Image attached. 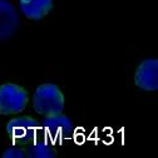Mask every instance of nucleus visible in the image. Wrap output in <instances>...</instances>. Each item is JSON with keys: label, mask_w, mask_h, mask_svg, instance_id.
Returning a JSON list of instances; mask_svg holds the SVG:
<instances>
[{"label": "nucleus", "mask_w": 158, "mask_h": 158, "mask_svg": "<svg viewBox=\"0 0 158 158\" xmlns=\"http://www.w3.org/2000/svg\"><path fill=\"white\" fill-rule=\"evenodd\" d=\"M25 152H27V157L29 158H54L56 157V151L53 143H50V141L42 132V129L34 139L27 144Z\"/></svg>", "instance_id": "8"}, {"label": "nucleus", "mask_w": 158, "mask_h": 158, "mask_svg": "<svg viewBox=\"0 0 158 158\" xmlns=\"http://www.w3.org/2000/svg\"><path fill=\"white\" fill-rule=\"evenodd\" d=\"M6 132L14 144L27 146L40 132V123L29 115L15 117L8 122Z\"/></svg>", "instance_id": "2"}, {"label": "nucleus", "mask_w": 158, "mask_h": 158, "mask_svg": "<svg viewBox=\"0 0 158 158\" xmlns=\"http://www.w3.org/2000/svg\"><path fill=\"white\" fill-rule=\"evenodd\" d=\"M28 102L29 97L24 88L13 83L0 85V114H19L25 109Z\"/></svg>", "instance_id": "3"}, {"label": "nucleus", "mask_w": 158, "mask_h": 158, "mask_svg": "<svg viewBox=\"0 0 158 158\" xmlns=\"http://www.w3.org/2000/svg\"><path fill=\"white\" fill-rule=\"evenodd\" d=\"M19 6L29 20H42L53 10V0H19Z\"/></svg>", "instance_id": "7"}, {"label": "nucleus", "mask_w": 158, "mask_h": 158, "mask_svg": "<svg viewBox=\"0 0 158 158\" xmlns=\"http://www.w3.org/2000/svg\"><path fill=\"white\" fill-rule=\"evenodd\" d=\"M20 20L15 6L8 0H0V40L15 34Z\"/></svg>", "instance_id": "6"}, {"label": "nucleus", "mask_w": 158, "mask_h": 158, "mask_svg": "<svg viewBox=\"0 0 158 158\" xmlns=\"http://www.w3.org/2000/svg\"><path fill=\"white\" fill-rule=\"evenodd\" d=\"M134 84L146 92H157L158 89V60L148 58L137 67L134 73Z\"/></svg>", "instance_id": "5"}, {"label": "nucleus", "mask_w": 158, "mask_h": 158, "mask_svg": "<svg viewBox=\"0 0 158 158\" xmlns=\"http://www.w3.org/2000/svg\"><path fill=\"white\" fill-rule=\"evenodd\" d=\"M24 157H27V152L19 144H14L11 147H8L3 152V158H24Z\"/></svg>", "instance_id": "9"}, {"label": "nucleus", "mask_w": 158, "mask_h": 158, "mask_svg": "<svg viewBox=\"0 0 158 158\" xmlns=\"http://www.w3.org/2000/svg\"><path fill=\"white\" fill-rule=\"evenodd\" d=\"M42 132L48 135L50 139L58 141V139H65L72 135L75 127L74 123L69 117L59 113L55 115L44 117V119L40 124Z\"/></svg>", "instance_id": "4"}, {"label": "nucleus", "mask_w": 158, "mask_h": 158, "mask_svg": "<svg viewBox=\"0 0 158 158\" xmlns=\"http://www.w3.org/2000/svg\"><path fill=\"white\" fill-rule=\"evenodd\" d=\"M65 104V98L62 89L55 84H40L34 92L33 107L34 110L43 117L62 113Z\"/></svg>", "instance_id": "1"}]
</instances>
